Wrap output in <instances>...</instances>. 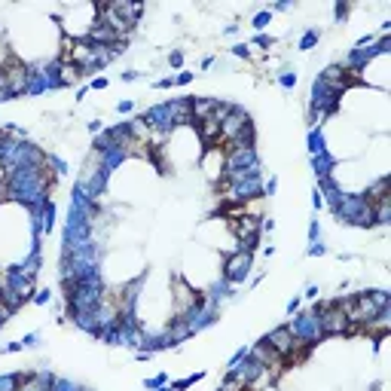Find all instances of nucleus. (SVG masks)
<instances>
[{
  "label": "nucleus",
  "instance_id": "obj_1",
  "mask_svg": "<svg viewBox=\"0 0 391 391\" xmlns=\"http://www.w3.org/2000/svg\"><path fill=\"white\" fill-rule=\"evenodd\" d=\"M340 223H355V226H373V205L364 196H343L340 205L333 208Z\"/></svg>",
  "mask_w": 391,
  "mask_h": 391
},
{
  "label": "nucleus",
  "instance_id": "obj_2",
  "mask_svg": "<svg viewBox=\"0 0 391 391\" xmlns=\"http://www.w3.org/2000/svg\"><path fill=\"white\" fill-rule=\"evenodd\" d=\"M312 312L318 315V324H321V333L324 336H343V333H352L355 330L336 300L333 303H324V306H315Z\"/></svg>",
  "mask_w": 391,
  "mask_h": 391
},
{
  "label": "nucleus",
  "instance_id": "obj_3",
  "mask_svg": "<svg viewBox=\"0 0 391 391\" xmlns=\"http://www.w3.org/2000/svg\"><path fill=\"white\" fill-rule=\"evenodd\" d=\"M0 76L6 80V89H9V95H12V98H18V95H28L31 67H28L24 61H18V58H9V61L0 67Z\"/></svg>",
  "mask_w": 391,
  "mask_h": 391
},
{
  "label": "nucleus",
  "instance_id": "obj_4",
  "mask_svg": "<svg viewBox=\"0 0 391 391\" xmlns=\"http://www.w3.org/2000/svg\"><path fill=\"white\" fill-rule=\"evenodd\" d=\"M288 327H291L294 340H297V343H303V346H309V349H312V346H315V343L324 336V333H321V324H318V315H315V312H300V315H297V318H294Z\"/></svg>",
  "mask_w": 391,
  "mask_h": 391
},
{
  "label": "nucleus",
  "instance_id": "obj_5",
  "mask_svg": "<svg viewBox=\"0 0 391 391\" xmlns=\"http://www.w3.org/2000/svg\"><path fill=\"white\" fill-rule=\"evenodd\" d=\"M251 266H254V257H251V251H236V254H229L226 257V263H223V281L226 284H239V281H245L248 275H251Z\"/></svg>",
  "mask_w": 391,
  "mask_h": 391
},
{
  "label": "nucleus",
  "instance_id": "obj_6",
  "mask_svg": "<svg viewBox=\"0 0 391 391\" xmlns=\"http://www.w3.org/2000/svg\"><path fill=\"white\" fill-rule=\"evenodd\" d=\"M248 125H251V116H248L242 107H236V104H232V107H229V113L220 119V141L229 147V144H232V141L245 132V128H248ZM220 141H217V144H220Z\"/></svg>",
  "mask_w": 391,
  "mask_h": 391
},
{
  "label": "nucleus",
  "instance_id": "obj_7",
  "mask_svg": "<svg viewBox=\"0 0 391 391\" xmlns=\"http://www.w3.org/2000/svg\"><path fill=\"white\" fill-rule=\"evenodd\" d=\"M171 297H174V318H187V315L205 300L199 291H193V288H190L187 281H180V278L174 281V294H171Z\"/></svg>",
  "mask_w": 391,
  "mask_h": 391
},
{
  "label": "nucleus",
  "instance_id": "obj_8",
  "mask_svg": "<svg viewBox=\"0 0 391 391\" xmlns=\"http://www.w3.org/2000/svg\"><path fill=\"white\" fill-rule=\"evenodd\" d=\"M168 113H171V125H193V98L168 101Z\"/></svg>",
  "mask_w": 391,
  "mask_h": 391
},
{
  "label": "nucleus",
  "instance_id": "obj_9",
  "mask_svg": "<svg viewBox=\"0 0 391 391\" xmlns=\"http://www.w3.org/2000/svg\"><path fill=\"white\" fill-rule=\"evenodd\" d=\"M128 28H135L138 24V18H141V12H144V3H128V0H116V3H107Z\"/></svg>",
  "mask_w": 391,
  "mask_h": 391
},
{
  "label": "nucleus",
  "instance_id": "obj_10",
  "mask_svg": "<svg viewBox=\"0 0 391 391\" xmlns=\"http://www.w3.org/2000/svg\"><path fill=\"white\" fill-rule=\"evenodd\" d=\"M196 135L202 138V144H217L220 141V122L214 119V116H208V119H202V122H196Z\"/></svg>",
  "mask_w": 391,
  "mask_h": 391
},
{
  "label": "nucleus",
  "instance_id": "obj_11",
  "mask_svg": "<svg viewBox=\"0 0 391 391\" xmlns=\"http://www.w3.org/2000/svg\"><path fill=\"white\" fill-rule=\"evenodd\" d=\"M217 104H220L217 98H193V125L202 122V119H208V116H214Z\"/></svg>",
  "mask_w": 391,
  "mask_h": 391
},
{
  "label": "nucleus",
  "instance_id": "obj_12",
  "mask_svg": "<svg viewBox=\"0 0 391 391\" xmlns=\"http://www.w3.org/2000/svg\"><path fill=\"white\" fill-rule=\"evenodd\" d=\"M333 165H336V159H333V156H327V150H324V153H315V156H312V168H315V174H318V180H324V177H330V171H333Z\"/></svg>",
  "mask_w": 391,
  "mask_h": 391
},
{
  "label": "nucleus",
  "instance_id": "obj_13",
  "mask_svg": "<svg viewBox=\"0 0 391 391\" xmlns=\"http://www.w3.org/2000/svg\"><path fill=\"white\" fill-rule=\"evenodd\" d=\"M80 76H83V73H80L76 64H70V61H61V64H58V83H61V86H73V83H80Z\"/></svg>",
  "mask_w": 391,
  "mask_h": 391
},
{
  "label": "nucleus",
  "instance_id": "obj_14",
  "mask_svg": "<svg viewBox=\"0 0 391 391\" xmlns=\"http://www.w3.org/2000/svg\"><path fill=\"white\" fill-rule=\"evenodd\" d=\"M364 199L370 202V205H376V202H385L388 199V177H379L367 193H364Z\"/></svg>",
  "mask_w": 391,
  "mask_h": 391
},
{
  "label": "nucleus",
  "instance_id": "obj_15",
  "mask_svg": "<svg viewBox=\"0 0 391 391\" xmlns=\"http://www.w3.org/2000/svg\"><path fill=\"white\" fill-rule=\"evenodd\" d=\"M388 220H391V199L376 202L373 205V223H388Z\"/></svg>",
  "mask_w": 391,
  "mask_h": 391
},
{
  "label": "nucleus",
  "instance_id": "obj_16",
  "mask_svg": "<svg viewBox=\"0 0 391 391\" xmlns=\"http://www.w3.org/2000/svg\"><path fill=\"white\" fill-rule=\"evenodd\" d=\"M318 40H321V31H318V28H309V31H306L303 37H300V43H297V49H303V52H309V49H312V46H315Z\"/></svg>",
  "mask_w": 391,
  "mask_h": 391
},
{
  "label": "nucleus",
  "instance_id": "obj_17",
  "mask_svg": "<svg viewBox=\"0 0 391 391\" xmlns=\"http://www.w3.org/2000/svg\"><path fill=\"white\" fill-rule=\"evenodd\" d=\"M309 153L315 156V153H324V135H321V128H315L312 125V132H309Z\"/></svg>",
  "mask_w": 391,
  "mask_h": 391
},
{
  "label": "nucleus",
  "instance_id": "obj_18",
  "mask_svg": "<svg viewBox=\"0 0 391 391\" xmlns=\"http://www.w3.org/2000/svg\"><path fill=\"white\" fill-rule=\"evenodd\" d=\"M245 388H248V385H245L236 373H226L223 382H220V391H245Z\"/></svg>",
  "mask_w": 391,
  "mask_h": 391
},
{
  "label": "nucleus",
  "instance_id": "obj_19",
  "mask_svg": "<svg viewBox=\"0 0 391 391\" xmlns=\"http://www.w3.org/2000/svg\"><path fill=\"white\" fill-rule=\"evenodd\" d=\"M269 21H272V9H260V12L254 15V21H251V24H254V28H257V31L263 34V28H266Z\"/></svg>",
  "mask_w": 391,
  "mask_h": 391
},
{
  "label": "nucleus",
  "instance_id": "obj_20",
  "mask_svg": "<svg viewBox=\"0 0 391 391\" xmlns=\"http://www.w3.org/2000/svg\"><path fill=\"white\" fill-rule=\"evenodd\" d=\"M278 83H281L284 89H294V86H297V73H294V70H281V73H278Z\"/></svg>",
  "mask_w": 391,
  "mask_h": 391
},
{
  "label": "nucleus",
  "instance_id": "obj_21",
  "mask_svg": "<svg viewBox=\"0 0 391 391\" xmlns=\"http://www.w3.org/2000/svg\"><path fill=\"white\" fill-rule=\"evenodd\" d=\"M272 43H275V40H272V37H269V34H257V37H254V40H251V43H248V46H263V49H269V46H272Z\"/></svg>",
  "mask_w": 391,
  "mask_h": 391
},
{
  "label": "nucleus",
  "instance_id": "obj_22",
  "mask_svg": "<svg viewBox=\"0 0 391 391\" xmlns=\"http://www.w3.org/2000/svg\"><path fill=\"white\" fill-rule=\"evenodd\" d=\"M193 76H196L193 70H180V73L174 76V86H190V83H193Z\"/></svg>",
  "mask_w": 391,
  "mask_h": 391
},
{
  "label": "nucleus",
  "instance_id": "obj_23",
  "mask_svg": "<svg viewBox=\"0 0 391 391\" xmlns=\"http://www.w3.org/2000/svg\"><path fill=\"white\" fill-rule=\"evenodd\" d=\"M165 382H168V376H165V373H159V376H153V379H147V382H144V385H147V388H162V385H165Z\"/></svg>",
  "mask_w": 391,
  "mask_h": 391
},
{
  "label": "nucleus",
  "instance_id": "obj_24",
  "mask_svg": "<svg viewBox=\"0 0 391 391\" xmlns=\"http://www.w3.org/2000/svg\"><path fill=\"white\" fill-rule=\"evenodd\" d=\"M232 55H236V58H248V55H251V46H248V43H236V46H232Z\"/></svg>",
  "mask_w": 391,
  "mask_h": 391
},
{
  "label": "nucleus",
  "instance_id": "obj_25",
  "mask_svg": "<svg viewBox=\"0 0 391 391\" xmlns=\"http://www.w3.org/2000/svg\"><path fill=\"white\" fill-rule=\"evenodd\" d=\"M312 208L318 211V208H324V196H321V190L315 187V193H312Z\"/></svg>",
  "mask_w": 391,
  "mask_h": 391
},
{
  "label": "nucleus",
  "instance_id": "obj_26",
  "mask_svg": "<svg viewBox=\"0 0 391 391\" xmlns=\"http://www.w3.org/2000/svg\"><path fill=\"white\" fill-rule=\"evenodd\" d=\"M318 236H321V226H318V220H312L309 223V242H318Z\"/></svg>",
  "mask_w": 391,
  "mask_h": 391
},
{
  "label": "nucleus",
  "instance_id": "obj_27",
  "mask_svg": "<svg viewBox=\"0 0 391 391\" xmlns=\"http://www.w3.org/2000/svg\"><path fill=\"white\" fill-rule=\"evenodd\" d=\"M49 300H52V294H49V291H37V297H34V303H37V306H46Z\"/></svg>",
  "mask_w": 391,
  "mask_h": 391
},
{
  "label": "nucleus",
  "instance_id": "obj_28",
  "mask_svg": "<svg viewBox=\"0 0 391 391\" xmlns=\"http://www.w3.org/2000/svg\"><path fill=\"white\" fill-rule=\"evenodd\" d=\"M153 86H156V89H171V86H174V76H162V80H156Z\"/></svg>",
  "mask_w": 391,
  "mask_h": 391
},
{
  "label": "nucleus",
  "instance_id": "obj_29",
  "mask_svg": "<svg viewBox=\"0 0 391 391\" xmlns=\"http://www.w3.org/2000/svg\"><path fill=\"white\" fill-rule=\"evenodd\" d=\"M3 101H12V95H9V89H6V80L0 76V104Z\"/></svg>",
  "mask_w": 391,
  "mask_h": 391
},
{
  "label": "nucleus",
  "instance_id": "obj_30",
  "mask_svg": "<svg viewBox=\"0 0 391 391\" xmlns=\"http://www.w3.org/2000/svg\"><path fill=\"white\" fill-rule=\"evenodd\" d=\"M324 254V245L321 242H312V248H309V257H321Z\"/></svg>",
  "mask_w": 391,
  "mask_h": 391
},
{
  "label": "nucleus",
  "instance_id": "obj_31",
  "mask_svg": "<svg viewBox=\"0 0 391 391\" xmlns=\"http://www.w3.org/2000/svg\"><path fill=\"white\" fill-rule=\"evenodd\" d=\"M168 61H171L174 67H180V64H184V52H171V55H168Z\"/></svg>",
  "mask_w": 391,
  "mask_h": 391
},
{
  "label": "nucleus",
  "instance_id": "obj_32",
  "mask_svg": "<svg viewBox=\"0 0 391 391\" xmlns=\"http://www.w3.org/2000/svg\"><path fill=\"white\" fill-rule=\"evenodd\" d=\"M89 86H92V89L98 92V89H107V80H104V76H95V80H92Z\"/></svg>",
  "mask_w": 391,
  "mask_h": 391
},
{
  "label": "nucleus",
  "instance_id": "obj_33",
  "mask_svg": "<svg viewBox=\"0 0 391 391\" xmlns=\"http://www.w3.org/2000/svg\"><path fill=\"white\" fill-rule=\"evenodd\" d=\"M122 76V83H135L138 80V70H125V73H119Z\"/></svg>",
  "mask_w": 391,
  "mask_h": 391
},
{
  "label": "nucleus",
  "instance_id": "obj_34",
  "mask_svg": "<svg viewBox=\"0 0 391 391\" xmlns=\"http://www.w3.org/2000/svg\"><path fill=\"white\" fill-rule=\"evenodd\" d=\"M132 107H135V101H119V104H116V110H119V113H128Z\"/></svg>",
  "mask_w": 391,
  "mask_h": 391
},
{
  "label": "nucleus",
  "instance_id": "obj_35",
  "mask_svg": "<svg viewBox=\"0 0 391 391\" xmlns=\"http://www.w3.org/2000/svg\"><path fill=\"white\" fill-rule=\"evenodd\" d=\"M346 12H349V3H336V18H346Z\"/></svg>",
  "mask_w": 391,
  "mask_h": 391
},
{
  "label": "nucleus",
  "instance_id": "obj_36",
  "mask_svg": "<svg viewBox=\"0 0 391 391\" xmlns=\"http://www.w3.org/2000/svg\"><path fill=\"white\" fill-rule=\"evenodd\" d=\"M297 309H300V297H294V300H291V303H288V315H294V312H297Z\"/></svg>",
  "mask_w": 391,
  "mask_h": 391
},
{
  "label": "nucleus",
  "instance_id": "obj_37",
  "mask_svg": "<svg viewBox=\"0 0 391 391\" xmlns=\"http://www.w3.org/2000/svg\"><path fill=\"white\" fill-rule=\"evenodd\" d=\"M9 315H12V312H9V309H6V306H3V303H0V327H3V324H6V318H9Z\"/></svg>",
  "mask_w": 391,
  "mask_h": 391
},
{
  "label": "nucleus",
  "instance_id": "obj_38",
  "mask_svg": "<svg viewBox=\"0 0 391 391\" xmlns=\"http://www.w3.org/2000/svg\"><path fill=\"white\" fill-rule=\"evenodd\" d=\"M89 132H92V135H101V132H104V125H101V122H89Z\"/></svg>",
  "mask_w": 391,
  "mask_h": 391
},
{
  "label": "nucleus",
  "instance_id": "obj_39",
  "mask_svg": "<svg viewBox=\"0 0 391 391\" xmlns=\"http://www.w3.org/2000/svg\"><path fill=\"white\" fill-rule=\"evenodd\" d=\"M318 297V288L315 284H309V291H306V300H315Z\"/></svg>",
  "mask_w": 391,
  "mask_h": 391
},
{
  "label": "nucleus",
  "instance_id": "obj_40",
  "mask_svg": "<svg viewBox=\"0 0 391 391\" xmlns=\"http://www.w3.org/2000/svg\"><path fill=\"white\" fill-rule=\"evenodd\" d=\"M37 340H40V336H37V333H31V336H24L21 343H24V346H37Z\"/></svg>",
  "mask_w": 391,
  "mask_h": 391
},
{
  "label": "nucleus",
  "instance_id": "obj_41",
  "mask_svg": "<svg viewBox=\"0 0 391 391\" xmlns=\"http://www.w3.org/2000/svg\"><path fill=\"white\" fill-rule=\"evenodd\" d=\"M370 391H382V385H379V382H376V385H370Z\"/></svg>",
  "mask_w": 391,
  "mask_h": 391
},
{
  "label": "nucleus",
  "instance_id": "obj_42",
  "mask_svg": "<svg viewBox=\"0 0 391 391\" xmlns=\"http://www.w3.org/2000/svg\"><path fill=\"white\" fill-rule=\"evenodd\" d=\"M156 391H174V388H168V385H162V388H156Z\"/></svg>",
  "mask_w": 391,
  "mask_h": 391
}]
</instances>
